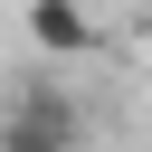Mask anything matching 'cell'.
<instances>
[{"label": "cell", "instance_id": "6da1fadb", "mask_svg": "<svg viewBox=\"0 0 152 152\" xmlns=\"http://www.w3.org/2000/svg\"><path fill=\"white\" fill-rule=\"evenodd\" d=\"M28 38H38L48 57H86V48H95V19H86L76 0H28Z\"/></svg>", "mask_w": 152, "mask_h": 152}]
</instances>
